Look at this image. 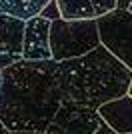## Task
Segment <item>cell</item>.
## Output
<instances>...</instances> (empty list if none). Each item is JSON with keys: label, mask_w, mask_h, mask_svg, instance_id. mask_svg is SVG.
Returning <instances> with one entry per match:
<instances>
[{"label": "cell", "mask_w": 132, "mask_h": 134, "mask_svg": "<svg viewBox=\"0 0 132 134\" xmlns=\"http://www.w3.org/2000/svg\"><path fill=\"white\" fill-rule=\"evenodd\" d=\"M56 60H18L2 68L0 122L8 130L44 132L62 106Z\"/></svg>", "instance_id": "obj_1"}, {"label": "cell", "mask_w": 132, "mask_h": 134, "mask_svg": "<svg viewBox=\"0 0 132 134\" xmlns=\"http://www.w3.org/2000/svg\"><path fill=\"white\" fill-rule=\"evenodd\" d=\"M10 134H44V132H34V130H10Z\"/></svg>", "instance_id": "obj_14"}, {"label": "cell", "mask_w": 132, "mask_h": 134, "mask_svg": "<svg viewBox=\"0 0 132 134\" xmlns=\"http://www.w3.org/2000/svg\"><path fill=\"white\" fill-rule=\"evenodd\" d=\"M60 14L64 20H90L96 18L90 0H58Z\"/></svg>", "instance_id": "obj_10"}, {"label": "cell", "mask_w": 132, "mask_h": 134, "mask_svg": "<svg viewBox=\"0 0 132 134\" xmlns=\"http://www.w3.org/2000/svg\"><path fill=\"white\" fill-rule=\"evenodd\" d=\"M130 134H132V132H130Z\"/></svg>", "instance_id": "obj_19"}, {"label": "cell", "mask_w": 132, "mask_h": 134, "mask_svg": "<svg viewBox=\"0 0 132 134\" xmlns=\"http://www.w3.org/2000/svg\"><path fill=\"white\" fill-rule=\"evenodd\" d=\"M132 0H118V4H116V8H120V10H128V6H130Z\"/></svg>", "instance_id": "obj_13"}, {"label": "cell", "mask_w": 132, "mask_h": 134, "mask_svg": "<svg viewBox=\"0 0 132 134\" xmlns=\"http://www.w3.org/2000/svg\"><path fill=\"white\" fill-rule=\"evenodd\" d=\"M96 20L102 46L132 70V12L116 8Z\"/></svg>", "instance_id": "obj_5"}, {"label": "cell", "mask_w": 132, "mask_h": 134, "mask_svg": "<svg viewBox=\"0 0 132 134\" xmlns=\"http://www.w3.org/2000/svg\"><path fill=\"white\" fill-rule=\"evenodd\" d=\"M24 20L8 14H0V68L22 60Z\"/></svg>", "instance_id": "obj_7"}, {"label": "cell", "mask_w": 132, "mask_h": 134, "mask_svg": "<svg viewBox=\"0 0 132 134\" xmlns=\"http://www.w3.org/2000/svg\"><path fill=\"white\" fill-rule=\"evenodd\" d=\"M2 82H4V74H2V68H0V94H2Z\"/></svg>", "instance_id": "obj_16"}, {"label": "cell", "mask_w": 132, "mask_h": 134, "mask_svg": "<svg viewBox=\"0 0 132 134\" xmlns=\"http://www.w3.org/2000/svg\"><path fill=\"white\" fill-rule=\"evenodd\" d=\"M38 16L46 18V20H50V22H54V20H60L62 14H60V6H58V0H50L48 4L44 6L42 10H40Z\"/></svg>", "instance_id": "obj_11"}, {"label": "cell", "mask_w": 132, "mask_h": 134, "mask_svg": "<svg viewBox=\"0 0 132 134\" xmlns=\"http://www.w3.org/2000/svg\"><path fill=\"white\" fill-rule=\"evenodd\" d=\"M0 134H10V130L6 128V126H4L2 122H0Z\"/></svg>", "instance_id": "obj_15"}, {"label": "cell", "mask_w": 132, "mask_h": 134, "mask_svg": "<svg viewBox=\"0 0 132 134\" xmlns=\"http://www.w3.org/2000/svg\"><path fill=\"white\" fill-rule=\"evenodd\" d=\"M50 20L42 16H34L24 24L22 38V60H50Z\"/></svg>", "instance_id": "obj_6"}, {"label": "cell", "mask_w": 132, "mask_h": 134, "mask_svg": "<svg viewBox=\"0 0 132 134\" xmlns=\"http://www.w3.org/2000/svg\"><path fill=\"white\" fill-rule=\"evenodd\" d=\"M50 0H0V14L20 18V20H30L38 16L40 10L48 4Z\"/></svg>", "instance_id": "obj_9"}, {"label": "cell", "mask_w": 132, "mask_h": 134, "mask_svg": "<svg viewBox=\"0 0 132 134\" xmlns=\"http://www.w3.org/2000/svg\"><path fill=\"white\" fill-rule=\"evenodd\" d=\"M128 94H130V96H132V82H130V90H128Z\"/></svg>", "instance_id": "obj_17"}, {"label": "cell", "mask_w": 132, "mask_h": 134, "mask_svg": "<svg viewBox=\"0 0 132 134\" xmlns=\"http://www.w3.org/2000/svg\"><path fill=\"white\" fill-rule=\"evenodd\" d=\"M94 6V12H96V18L104 16L108 12L116 10V4H118V0H90Z\"/></svg>", "instance_id": "obj_12"}, {"label": "cell", "mask_w": 132, "mask_h": 134, "mask_svg": "<svg viewBox=\"0 0 132 134\" xmlns=\"http://www.w3.org/2000/svg\"><path fill=\"white\" fill-rule=\"evenodd\" d=\"M128 10H130V12H132V2H130V6H128Z\"/></svg>", "instance_id": "obj_18"}, {"label": "cell", "mask_w": 132, "mask_h": 134, "mask_svg": "<svg viewBox=\"0 0 132 134\" xmlns=\"http://www.w3.org/2000/svg\"><path fill=\"white\" fill-rule=\"evenodd\" d=\"M100 42V30L98 20H54L50 22V50L52 60L62 62L78 58L94 48H98Z\"/></svg>", "instance_id": "obj_3"}, {"label": "cell", "mask_w": 132, "mask_h": 134, "mask_svg": "<svg viewBox=\"0 0 132 134\" xmlns=\"http://www.w3.org/2000/svg\"><path fill=\"white\" fill-rule=\"evenodd\" d=\"M98 114L104 118V122L116 134L132 132V96L130 94H124L120 98L104 102L98 108Z\"/></svg>", "instance_id": "obj_8"}, {"label": "cell", "mask_w": 132, "mask_h": 134, "mask_svg": "<svg viewBox=\"0 0 132 134\" xmlns=\"http://www.w3.org/2000/svg\"><path fill=\"white\" fill-rule=\"evenodd\" d=\"M44 134H116L96 108L62 102Z\"/></svg>", "instance_id": "obj_4"}, {"label": "cell", "mask_w": 132, "mask_h": 134, "mask_svg": "<svg viewBox=\"0 0 132 134\" xmlns=\"http://www.w3.org/2000/svg\"><path fill=\"white\" fill-rule=\"evenodd\" d=\"M54 76L62 102L96 110L128 94L132 82V70L102 44L84 56L56 62Z\"/></svg>", "instance_id": "obj_2"}]
</instances>
